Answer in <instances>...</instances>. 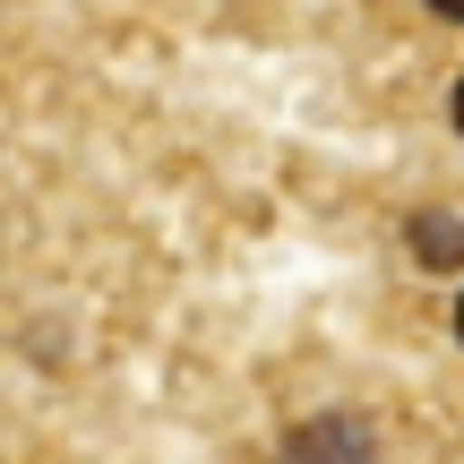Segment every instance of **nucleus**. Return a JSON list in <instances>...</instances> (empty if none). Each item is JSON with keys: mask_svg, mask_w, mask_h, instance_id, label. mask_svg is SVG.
<instances>
[{"mask_svg": "<svg viewBox=\"0 0 464 464\" xmlns=\"http://www.w3.org/2000/svg\"><path fill=\"white\" fill-rule=\"evenodd\" d=\"M430 17H448V26H464V0H421Z\"/></svg>", "mask_w": 464, "mask_h": 464, "instance_id": "1", "label": "nucleus"}, {"mask_svg": "<svg viewBox=\"0 0 464 464\" xmlns=\"http://www.w3.org/2000/svg\"><path fill=\"white\" fill-rule=\"evenodd\" d=\"M448 121H456V138H464V78L448 86Z\"/></svg>", "mask_w": 464, "mask_h": 464, "instance_id": "2", "label": "nucleus"}, {"mask_svg": "<svg viewBox=\"0 0 464 464\" xmlns=\"http://www.w3.org/2000/svg\"><path fill=\"white\" fill-rule=\"evenodd\" d=\"M448 327H456V344H464V293H456V318H448Z\"/></svg>", "mask_w": 464, "mask_h": 464, "instance_id": "3", "label": "nucleus"}]
</instances>
